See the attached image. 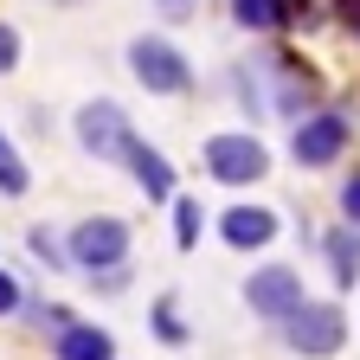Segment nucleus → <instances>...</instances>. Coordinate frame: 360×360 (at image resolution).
<instances>
[{
  "label": "nucleus",
  "instance_id": "obj_5",
  "mask_svg": "<svg viewBox=\"0 0 360 360\" xmlns=\"http://www.w3.org/2000/svg\"><path fill=\"white\" fill-rule=\"evenodd\" d=\"M283 341H290L296 354H309V360H322V354H335V347L347 341V315H341L335 302H302L290 322H283Z\"/></svg>",
  "mask_w": 360,
  "mask_h": 360
},
{
  "label": "nucleus",
  "instance_id": "obj_14",
  "mask_svg": "<svg viewBox=\"0 0 360 360\" xmlns=\"http://www.w3.org/2000/svg\"><path fill=\"white\" fill-rule=\"evenodd\" d=\"M32 187V180H26V161L13 155V142H7V135H0V193H7V200H20Z\"/></svg>",
  "mask_w": 360,
  "mask_h": 360
},
{
  "label": "nucleus",
  "instance_id": "obj_21",
  "mask_svg": "<svg viewBox=\"0 0 360 360\" xmlns=\"http://www.w3.org/2000/svg\"><path fill=\"white\" fill-rule=\"evenodd\" d=\"M13 302H20V283H13V277H7V270H0V315H7V309H13Z\"/></svg>",
  "mask_w": 360,
  "mask_h": 360
},
{
  "label": "nucleus",
  "instance_id": "obj_4",
  "mask_svg": "<svg viewBox=\"0 0 360 360\" xmlns=\"http://www.w3.org/2000/svg\"><path fill=\"white\" fill-rule=\"evenodd\" d=\"M347 142H354L347 110H309V116L296 122V135H290V148H296L302 167H328V161H341Z\"/></svg>",
  "mask_w": 360,
  "mask_h": 360
},
{
  "label": "nucleus",
  "instance_id": "obj_19",
  "mask_svg": "<svg viewBox=\"0 0 360 360\" xmlns=\"http://www.w3.org/2000/svg\"><path fill=\"white\" fill-rule=\"evenodd\" d=\"M335 13H341L347 32H360V0H335Z\"/></svg>",
  "mask_w": 360,
  "mask_h": 360
},
{
  "label": "nucleus",
  "instance_id": "obj_17",
  "mask_svg": "<svg viewBox=\"0 0 360 360\" xmlns=\"http://www.w3.org/2000/svg\"><path fill=\"white\" fill-rule=\"evenodd\" d=\"M341 212H347V225L360 232V174H347V180H341Z\"/></svg>",
  "mask_w": 360,
  "mask_h": 360
},
{
  "label": "nucleus",
  "instance_id": "obj_8",
  "mask_svg": "<svg viewBox=\"0 0 360 360\" xmlns=\"http://www.w3.org/2000/svg\"><path fill=\"white\" fill-rule=\"evenodd\" d=\"M122 161H129V174H135V187H142L148 200H174V167H167V155L161 148H148V142H122Z\"/></svg>",
  "mask_w": 360,
  "mask_h": 360
},
{
  "label": "nucleus",
  "instance_id": "obj_6",
  "mask_svg": "<svg viewBox=\"0 0 360 360\" xmlns=\"http://www.w3.org/2000/svg\"><path fill=\"white\" fill-rule=\"evenodd\" d=\"M245 302L264 315V322H290L309 296H302V277H296L290 264H264V270H251V277H245Z\"/></svg>",
  "mask_w": 360,
  "mask_h": 360
},
{
  "label": "nucleus",
  "instance_id": "obj_2",
  "mask_svg": "<svg viewBox=\"0 0 360 360\" xmlns=\"http://www.w3.org/2000/svg\"><path fill=\"white\" fill-rule=\"evenodd\" d=\"M129 71H135V84L142 90H155V97H180V90L193 84V71H187V58H180V45H167V39H129Z\"/></svg>",
  "mask_w": 360,
  "mask_h": 360
},
{
  "label": "nucleus",
  "instance_id": "obj_1",
  "mask_svg": "<svg viewBox=\"0 0 360 360\" xmlns=\"http://www.w3.org/2000/svg\"><path fill=\"white\" fill-rule=\"evenodd\" d=\"M206 174L225 180V187H251V180L270 174V148L257 135H245V129H225V135L206 142Z\"/></svg>",
  "mask_w": 360,
  "mask_h": 360
},
{
  "label": "nucleus",
  "instance_id": "obj_9",
  "mask_svg": "<svg viewBox=\"0 0 360 360\" xmlns=\"http://www.w3.org/2000/svg\"><path fill=\"white\" fill-rule=\"evenodd\" d=\"M219 232H225V245L257 251V245L277 238V212L270 206H232V212H219Z\"/></svg>",
  "mask_w": 360,
  "mask_h": 360
},
{
  "label": "nucleus",
  "instance_id": "obj_15",
  "mask_svg": "<svg viewBox=\"0 0 360 360\" xmlns=\"http://www.w3.org/2000/svg\"><path fill=\"white\" fill-rule=\"evenodd\" d=\"M155 335H161V341H167V347H180V341H187V322H180V309H174V302H167V296H161V302H155Z\"/></svg>",
  "mask_w": 360,
  "mask_h": 360
},
{
  "label": "nucleus",
  "instance_id": "obj_16",
  "mask_svg": "<svg viewBox=\"0 0 360 360\" xmlns=\"http://www.w3.org/2000/svg\"><path fill=\"white\" fill-rule=\"evenodd\" d=\"M193 232H200V206L174 200V245H193Z\"/></svg>",
  "mask_w": 360,
  "mask_h": 360
},
{
  "label": "nucleus",
  "instance_id": "obj_20",
  "mask_svg": "<svg viewBox=\"0 0 360 360\" xmlns=\"http://www.w3.org/2000/svg\"><path fill=\"white\" fill-rule=\"evenodd\" d=\"M193 7H200V0H161V13H167V20H193Z\"/></svg>",
  "mask_w": 360,
  "mask_h": 360
},
{
  "label": "nucleus",
  "instance_id": "obj_12",
  "mask_svg": "<svg viewBox=\"0 0 360 360\" xmlns=\"http://www.w3.org/2000/svg\"><path fill=\"white\" fill-rule=\"evenodd\" d=\"M322 251H328V277L347 290V283L360 277V232H354V225H341V232L322 238Z\"/></svg>",
  "mask_w": 360,
  "mask_h": 360
},
{
  "label": "nucleus",
  "instance_id": "obj_7",
  "mask_svg": "<svg viewBox=\"0 0 360 360\" xmlns=\"http://www.w3.org/2000/svg\"><path fill=\"white\" fill-rule=\"evenodd\" d=\"M122 142H129V116L110 97H97V103L77 110V148L84 155H122Z\"/></svg>",
  "mask_w": 360,
  "mask_h": 360
},
{
  "label": "nucleus",
  "instance_id": "obj_18",
  "mask_svg": "<svg viewBox=\"0 0 360 360\" xmlns=\"http://www.w3.org/2000/svg\"><path fill=\"white\" fill-rule=\"evenodd\" d=\"M13 65H20V32H13V26H0V77H7Z\"/></svg>",
  "mask_w": 360,
  "mask_h": 360
},
{
  "label": "nucleus",
  "instance_id": "obj_13",
  "mask_svg": "<svg viewBox=\"0 0 360 360\" xmlns=\"http://www.w3.org/2000/svg\"><path fill=\"white\" fill-rule=\"evenodd\" d=\"M232 20L245 32H270V26H283V0H232Z\"/></svg>",
  "mask_w": 360,
  "mask_h": 360
},
{
  "label": "nucleus",
  "instance_id": "obj_11",
  "mask_svg": "<svg viewBox=\"0 0 360 360\" xmlns=\"http://www.w3.org/2000/svg\"><path fill=\"white\" fill-rule=\"evenodd\" d=\"M58 360H116V341L97 322H71L58 328Z\"/></svg>",
  "mask_w": 360,
  "mask_h": 360
},
{
  "label": "nucleus",
  "instance_id": "obj_10",
  "mask_svg": "<svg viewBox=\"0 0 360 360\" xmlns=\"http://www.w3.org/2000/svg\"><path fill=\"white\" fill-rule=\"evenodd\" d=\"M270 71H277V110L283 116H309V103L322 97V84H315V71H302L296 58H270Z\"/></svg>",
  "mask_w": 360,
  "mask_h": 360
},
{
  "label": "nucleus",
  "instance_id": "obj_3",
  "mask_svg": "<svg viewBox=\"0 0 360 360\" xmlns=\"http://www.w3.org/2000/svg\"><path fill=\"white\" fill-rule=\"evenodd\" d=\"M129 257V225L116 212H97V219H77V232H71V264L77 270H122Z\"/></svg>",
  "mask_w": 360,
  "mask_h": 360
},
{
  "label": "nucleus",
  "instance_id": "obj_22",
  "mask_svg": "<svg viewBox=\"0 0 360 360\" xmlns=\"http://www.w3.org/2000/svg\"><path fill=\"white\" fill-rule=\"evenodd\" d=\"M58 7H71V0H58Z\"/></svg>",
  "mask_w": 360,
  "mask_h": 360
}]
</instances>
